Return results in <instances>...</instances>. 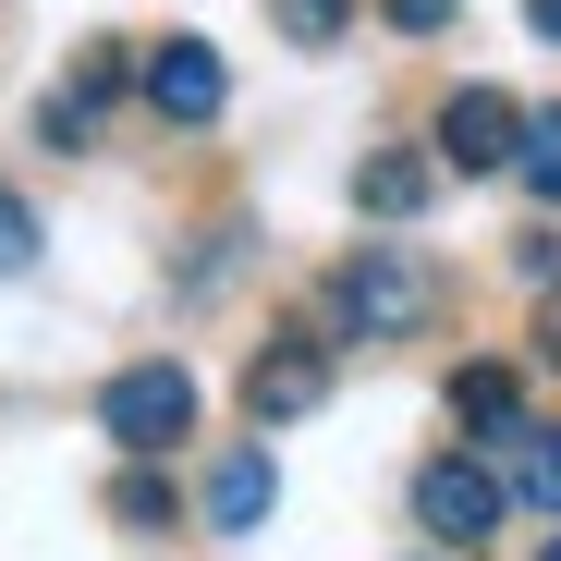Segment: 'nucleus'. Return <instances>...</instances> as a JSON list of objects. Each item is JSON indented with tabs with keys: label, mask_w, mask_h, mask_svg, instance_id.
<instances>
[{
	"label": "nucleus",
	"mask_w": 561,
	"mask_h": 561,
	"mask_svg": "<svg viewBox=\"0 0 561 561\" xmlns=\"http://www.w3.org/2000/svg\"><path fill=\"white\" fill-rule=\"evenodd\" d=\"M501 513H513V477H489V451H439L427 477H415V525L439 549H489Z\"/></svg>",
	"instance_id": "f03ea898"
},
{
	"label": "nucleus",
	"mask_w": 561,
	"mask_h": 561,
	"mask_svg": "<svg viewBox=\"0 0 561 561\" xmlns=\"http://www.w3.org/2000/svg\"><path fill=\"white\" fill-rule=\"evenodd\" d=\"M427 306H439V280H427V256H403V244H354V256L330 268V294H318L330 342H403V330H427Z\"/></svg>",
	"instance_id": "f257e3e1"
},
{
	"label": "nucleus",
	"mask_w": 561,
	"mask_h": 561,
	"mask_svg": "<svg viewBox=\"0 0 561 561\" xmlns=\"http://www.w3.org/2000/svg\"><path fill=\"white\" fill-rule=\"evenodd\" d=\"M244 403L280 427V415H318L330 403V342H268L256 366H244Z\"/></svg>",
	"instance_id": "423d86ee"
},
{
	"label": "nucleus",
	"mask_w": 561,
	"mask_h": 561,
	"mask_svg": "<svg viewBox=\"0 0 561 561\" xmlns=\"http://www.w3.org/2000/svg\"><path fill=\"white\" fill-rule=\"evenodd\" d=\"M268 25L294 37V49H342V25H354V0H268Z\"/></svg>",
	"instance_id": "ddd939ff"
},
{
	"label": "nucleus",
	"mask_w": 561,
	"mask_h": 561,
	"mask_svg": "<svg viewBox=\"0 0 561 561\" xmlns=\"http://www.w3.org/2000/svg\"><path fill=\"white\" fill-rule=\"evenodd\" d=\"M513 171H525V196H549V208H561V111H525V147H513Z\"/></svg>",
	"instance_id": "f8f14e48"
},
{
	"label": "nucleus",
	"mask_w": 561,
	"mask_h": 561,
	"mask_svg": "<svg viewBox=\"0 0 561 561\" xmlns=\"http://www.w3.org/2000/svg\"><path fill=\"white\" fill-rule=\"evenodd\" d=\"M25 268H37V208L0 183V280H25Z\"/></svg>",
	"instance_id": "2eb2a0df"
},
{
	"label": "nucleus",
	"mask_w": 561,
	"mask_h": 561,
	"mask_svg": "<svg viewBox=\"0 0 561 561\" xmlns=\"http://www.w3.org/2000/svg\"><path fill=\"white\" fill-rule=\"evenodd\" d=\"M379 13H391L403 37H451V0H379Z\"/></svg>",
	"instance_id": "dca6fc26"
},
{
	"label": "nucleus",
	"mask_w": 561,
	"mask_h": 561,
	"mask_svg": "<svg viewBox=\"0 0 561 561\" xmlns=\"http://www.w3.org/2000/svg\"><path fill=\"white\" fill-rule=\"evenodd\" d=\"M99 111H111V99H85V85L61 73L49 99H37V147H61V159H85V135H99Z\"/></svg>",
	"instance_id": "9d476101"
},
{
	"label": "nucleus",
	"mask_w": 561,
	"mask_h": 561,
	"mask_svg": "<svg viewBox=\"0 0 561 561\" xmlns=\"http://www.w3.org/2000/svg\"><path fill=\"white\" fill-rule=\"evenodd\" d=\"M268 501H280L268 451H256V439H232V451L208 463V525H220V537H244V525H268Z\"/></svg>",
	"instance_id": "0eeeda50"
},
{
	"label": "nucleus",
	"mask_w": 561,
	"mask_h": 561,
	"mask_svg": "<svg viewBox=\"0 0 561 561\" xmlns=\"http://www.w3.org/2000/svg\"><path fill=\"white\" fill-rule=\"evenodd\" d=\"M501 451H513V489H525V501H549V513H561V427H513V439H501Z\"/></svg>",
	"instance_id": "9b49d317"
},
{
	"label": "nucleus",
	"mask_w": 561,
	"mask_h": 561,
	"mask_svg": "<svg viewBox=\"0 0 561 561\" xmlns=\"http://www.w3.org/2000/svg\"><path fill=\"white\" fill-rule=\"evenodd\" d=\"M111 513H123V525H147V537H159V525H171V513H183V501H171V489H159V477H147V451H135V463H123V477H111Z\"/></svg>",
	"instance_id": "4468645a"
},
{
	"label": "nucleus",
	"mask_w": 561,
	"mask_h": 561,
	"mask_svg": "<svg viewBox=\"0 0 561 561\" xmlns=\"http://www.w3.org/2000/svg\"><path fill=\"white\" fill-rule=\"evenodd\" d=\"M525 25H537V37H561V0H525Z\"/></svg>",
	"instance_id": "f3484780"
},
{
	"label": "nucleus",
	"mask_w": 561,
	"mask_h": 561,
	"mask_svg": "<svg viewBox=\"0 0 561 561\" xmlns=\"http://www.w3.org/2000/svg\"><path fill=\"white\" fill-rule=\"evenodd\" d=\"M537 561H561V549H537Z\"/></svg>",
	"instance_id": "a211bd4d"
},
{
	"label": "nucleus",
	"mask_w": 561,
	"mask_h": 561,
	"mask_svg": "<svg viewBox=\"0 0 561 561\" xmlns=\"http://www.w3.org/2000/svg\"><path fill=\"white\" fill-rule=\"evenodd\" d=\"M451 427L513 439V427H525V379H513V366H451Z\"/></svg>",
	"instance_id": "1a4fd4ad"
},
{
	"label": "nucleus",
	"mask_w": 561,
	"mask_h": 561,
	"mask_svg": "<svg viewBox=\"0 0 561 561\" xmlns=\"http://www.w3.org/2000/svg\"><path fill=\"white\" fill-rule=\"evenodd\" d=\"M99 427H111L123 451H171V439H196V366H171V354L123 366V379L99 391Z\"/></svg>",
	"instance_id": "7ed1b4c3"
},
{
	"label": "nucleus",
	"mask_w": 561,
	"mask_h": 561,
	"mask_svg": "<svg viewBox=\"0 0 561 561\" xmlns=\"http://www.w3.org/2000/svg\"><path fill=\"white\" fill-rule=\"evenodd\" d=\"M427 196H439V159H415V147L354 159V208H366V220H415Z\"/></svg>",
	"instance_id": "6e6552de"
},
{
	"label": "nucleus",
	"mask_w": 561,
	"mask_h": 561,
	"mask_svg": "<svg viewBox=\"0 0 561 561\" xmlns=\"http://www.w3.org/2000/svg\"><path fill=\"white\" fill-rule=\"evenodd\" d=\"M513 147H525V111L501 85H451L439 99V159L451 171H513Z\"/></svg>",
	"instance_id": "20e7f679"
},
{
	"label": "nucleus",
	"mask_w": 561,
	"mask_h": 561,
	"mask_svg": "<svg viewBox=\"0 0 561 561\" xmlns=\"http://www.w3.org/2000/svg\"><path fill=\"white\" fill-rule=\"evenodd\" d=\"M220 99H232V73H220L208 37H159L147 49V111L159 123H220Z\"/></svg>",
	"instance_id": "39448f33"
}]
</instances>
